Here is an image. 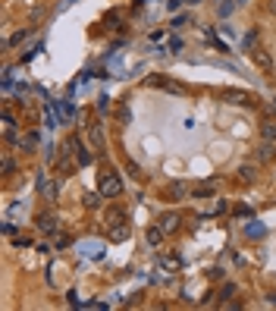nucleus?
Segmentation results:
<instances>
[{
	"label": "nucleus",
	"mask_w": 276,
	"mask_h": 311,
	"mask_svg": "<svg viewBox=\"0 0 276 311\" xmlns=\"http://www.w3.org/2000/svg\"><path fill=\"white\" fill-rule=\"evenodd\" d=\"M98 192H101L104 198H113V195H119V192H123V183H119V176H113V173H107V176L101 179Z\"/></svg>",
	"instance_id": "obj_1"
},
{
	"label": "nucleus",
	"mask_w": 276,
	"mask_h": 311,
	"mask_svg": "<svg viewBox=\"0 0 276 311\" xmlns=\"http://www.w3.org/2000/svg\"><path fill=\"white\" fill-rule=\"evenodd\" d=\"M145 239H148V245H160L163 242V226H148Z\"/></svg>",
	"instance_id": "obj_2"
},
{
	"label": "nucleus",
	"mask_w": 276,
	"mask_h": 311,
	"mask_svg": "<svg viewBox=\"0 0 276 311\" xmlns=\"http://www.w3.org/2000/svg\"><path fill=\"white\" fill-rule=\"evenodd\" d=\"M160 226H163V233H176L179 230V217H176V214H163Z\"/></svg>",
	"instance_id": "obj_3"
},
{
	"label": "nucleus",
	"mask_w": 276,
	"mask_h": 311,
	"mask_svg": "<svg viewBox=\"0 0 276 311\" xmlns=\"http://www.w3.org/2000/svg\"><path fill=\"white\" fill-rule=\"evenodd\" d=\"M238 179H242V183H251V179H254V170H251V167H242V170H238Z\"/></svg>",
	"instance_id": "obj_4"
},
{
	"label": "nucleus",
	"mask_w": 276,
	"mask_h": 311,
	"mask_svg": "<svg viewBox=\"0 0 276 311\" xmlns=\"http://www.w3.org/2000/svg\"><path fill=\"white\" fill-rule=\"evenodd\" d=\"M41 230H44V233H54V230H57V220H54V217H44V220H41Z\"/></svg>",
	"instance_id": "obj_5"
},
{
	"label": "nucleus",
	"mask_w": 276,
	"mask_h": 311,
	"mask_svg": "<svg viewBox=\"0 0 276 311\" xmlns=\"http://www.w3.org/2000/svg\"><path fill=\"white\" fill-rule=\"evenodd\" d=\"M263 138H276V123H263Z\"/></svg>",
	"instance_id": "obj_6"
},
{
	"label": "nucleus",
	"mask_w": 276,
	"mask_h": 311,
	"mask_svg": "<svg viewBox=\"0 0 276 311\" xmlns=\"http://www.w3.org/2000/svg\"><path fill=\"white\" fill-rule=\"evenodd\" d=\"M101 198H104L101 192H98V195H88V198H85V205H88V208H94V205H101Z\"/></svg>",
	"instance_id": "obj_7"
},
{
	"label": "nucleus",
	"mask_w": 276,
	"mask_h": 311,
	"mask_svg": "<svg viewBox=\"0 0 276 311\" xmlns=\"http://www.w3.org/2000/svg\"><path fill=\"white\" fill-rule=\"evenodd\" d=\"M254 60H257V63H260V66H263V69H267V66H270V63H267V57H263V54H260V51H254Z\"/></svg>",
	"instance_id": "obj_8"
},
{
	"label": "nucleus",
	"mask_w": 276,
	"mask_h": 311,
	"mask_svg": "<svg viewBox=\"0 0 276 311\" xmlns=\"http://www.w3.org/2000/svg\"><path fill=\"white\" fill-rule=\"evenodd\" d=\"M232 13V4H220V16H229Z\"/></svg>",
	"instance_id": "obj_9"
},
{
	"label": "nucleus",
	"mask_w": 276,
	"mask_h": 311,
	"mask_svg": "<svg viewBox=\"0 0 276 311\" xmlns=\"http://www.w3.org/2000/svg\"><path fill=\"white\" fill-rule=\"evenodd\" d=\"M270 10H273V13H276V0H270Z\"/></svg>",
	"instance_id": "obj_10"
},
{
	"label": "nucleus",
	"mask_w": 276,
	"mask_h": 311,
	"mask_svg": "<svg viewBox=\"0 0 276 311\" xmlns=\"http://www.w3.org/2000/svg\"><path fill=\"white\" fill-rule=\"evenodd\" d=\"M185 4H195V0H185Z\"/></svg>",
	"instance_id": "obj_11"
},
{
	"label": "nucleus",
	"mask_w": 276,
	"mask_h": 311,
	"mask_svg": "<svg viewBox=\"0 0 276 311\" xmlns=\"http://www.w3.org/2000/svg\"><path fill=\"white\" fill-rule=\"evenodd\" d=\"M273 302H276V295H273Z\"/></svg>",
	"instance_id": "obj_12"
}]
</instances>
